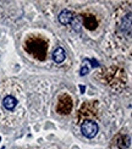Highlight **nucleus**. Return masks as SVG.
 I'll list each match as a JSON object with an SVG mask.
<instances>
[{
	"label": "nucleus",
	"instance_id": "1",
	"mask_svg": "<svg viewBox=\"0 0 132 149\" xmlns=\"http://www.w3.org/2000/svg\"><path fill=\"white\" fill-rule=\"evenodd\" d=\"M26 114V95L17 82L12 79L0 84V120L4 125H20Z\"/></svg>",
	"mask_w": 132,
	"mask_h": 149
},
{
	"label": "nucleus",
	"instance_id": "2",
	"mask_svg": "<svg viewBox=\"0 0 132 149\" xmlns=\"http://www.w3.org/2000/svg\"><path fill=\"white\" fill-rule=\"evenodd\" d=\"M23 49L31 56L38 61H44L47 59L49 42L39 34H31L28 36L23 43Z\"/></svg>",
	"mask_w": 132,
	"mask_h": 149
},
{
	"label": "nucleus",
	"instance_id": "3",
	"mask_svg": "<svg viewBox=\"0 0 132 149\" xmlns=\"http://www.w3.org/2000/svg\"><path fill=\"white\" fill-rule=\"evenodd\" d=\"M104 77L106 84L110 86L115 91H121L127 83L126 73L120 67H115V66L109 67L108 70H105Z\"/></svg>",
	"mask_w": 132,
	"mask_h": 149
},
{
	"label": "nucleus",
	"instance_id": "4",
	"mask_svg": "<svg viewBox=\"0 0 132 149\" xmlns=\"http://www.w3.org/2000/svg\"><path fill=\"white\" fill-rule=\"evenodd\" d=\"M131 20H132L131 11H129L127 14L125 12L120 17V20L117 21V24H116V34L122 36L124 39L127 38L129 42L131 39Z\"/></svg>",
	"mask_w": 132,
	"mask_h": 149
},
{
	"label": "nucleus",
	"instance_id": "5",
	"mask_svg": "<svg viewBox=\"0 0 132 149\" xmlns=\"http://www.w3.org/2000/svg\"><path fill=\"white\" fill-rule=\"evenodd\" d=\"M73 102L72 98L67 93H62L58 98V105H56V113L60 115H68L72 111Z\"/></svg>",
	"mask_w": 132,
	"mask_h": 149
},
{
	"label": "nucleus",
	"instance_id": "6",
	"mask_svg": "<svg viewBox=\"0 0 132 149\" xmlns=\"http://www.w3.org/2000/svg\"><path fill=\"white\" fill-rule=\"evenodd\" d=\"M98 131H99L98 123L93 120H85L81 123V132L87 138H94L98 134Z\"/></svg>",
	"mask_w": 132,
	"mask_h": 149
},
{
	"label": "nucleus",
	"instance_id": "7",
	"mask_svg": "<svg viewBox=\"0 0 132 149\" xmlns=\"http://www.w3.org/2000/svg\"><path fill=\"white\" fill-rule=\"evenodd\" d=\"M80 18H81V23L88 31H96L99 24L97 16L94 14H91V12H82V14H80Z\"/></svg>",
	"mask_w": 132,
	"mask_h": 149
},
{
	"label": "nucleus",
	"instance_id": "8",
	"mask_svg": "<svg viewBox=\"0 0 132 149\" xmlns=\"http://www.w3.org/2000/svg\"><path fill=\"white\" fill-rule=\"evenodd\" d=\"M97 102H86L80 109V117L81 116H96L97 115Z\"/></svg>",
	"mask_w": 132,
	"mask_h": 149
},
{
	"label": "nucleus",
	"instance_id": "9",
	"mask_svg": "<svg viewBox=\"0 0 132 149\" xmlns=\"http://www.w3.org/2000/svg\"><path fill=\"white\" fill-rule=\"evenodd\" d=\"M114 142L119 149H127L130 147V142H131V138L129 133H124V132H120L116 137L114 138Z\"/></svg>",
	"mask_w": 132,
	"mask_h": 149
},
{
	"label": "nucleus",
	"instance_id": "10",
	"mask_svg": "<svg viewBox=\"0 0 132 149\" xmlns=\"http://www.w3.org/2000/svg\"><path fill=\"white\" fill-rule=\"evenodd\" d=\"M75 15L72 11L70 10H62L60 14H59V17H58V20L61 24H64V26H67V24H71L72 20L75 18Z\"/></svg>",
	"mask_w": 132,
	"mask_h": 149
},
{
	"label": "nucleus",
	"instance_id": "11",
	"mask_svg": "<svg viewBox=\"0 0 132 149\" xmlns=\"http://www.w3.org/2000/svg\"><path fill=\"white\" fill-rule=\"evenodd\" d=\"M66 59V53L61 47H58L53 53V60L55 64H61Z\"/></svg>",
	"mask_w": 132,
	"mask_h": 149
},
{
	"label": "nucleus",
	"instance_id": "12",
	"mask_svg": "<svg viewBox=\"0 0 132 149\" xmlns=\"http://www.w3.org/2000/svg\"><path fill=\"white\" fill-rule=\"evenodd\" d=\"M71 24H72V27H73L75 31H80V29H81V24H82V23H81L80 16H75V18L72 20Z\"/></svg>",
	"mask_w": 132,
	"mask_h": 149
},
{
	"label": "nucleus",
	"instance_id": "13",
	"mask_svg": "<svg viewBox=\"0 0 132 149\" xmlns=\"http://www.w3.org/2000/svg\"><path fill=\"white\" fill-rule=\"evenodd\" d=\"M88 70H89V69H88V67H83V69L81 70V74H82V76H85V74L88 72Z\"/></svg>",
	"mask_w": 132,
	"mask_h": 149
},
{
	"label": "nucleus",
	"instance_id": "14",
	"mask_svg": "<svg viewBox=\"0 0 132 149\" xmlns=\"http://www.w3.org/2000/svg\"><path fill=\"white\" fill-rule=\"evenodd\" d=\"M0 141H1V137H0Z\"/></svg>",
	"mask_w": 132,
	"mask_h": 149
},
{
	"label": "nucleus",
	"instance_id": "15",
	"mask_svg": "<svg viewBox=\"0 0 132 149\" xmlns=\"http://www.w3.org/2000/svg\"><path fill=\"white\" fill-rule=\"evenodd\" d=\"M1 149H4V148H1Z\"/></svg>",
	"mask_w": 132,
	"mask_h": 149
}]
</instances>
